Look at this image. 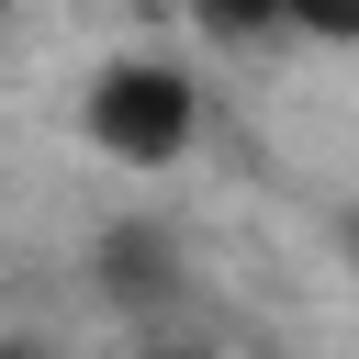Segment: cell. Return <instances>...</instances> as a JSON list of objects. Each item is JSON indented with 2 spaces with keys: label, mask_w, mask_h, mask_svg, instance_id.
Listing matches in <instances>:
<instances>
[{
  "label": "cell",
  "mask_w": 359,
  "mask_h": 359,
  "mask_svg": "<svg viewBox=\"0 0 359 359\" xmlns=\"http://www.w3.org/2000/svg\"><path fill=\"white\" fill-rule=\"evenodd\" d=\"M202 123H213L202 67L168 56V45H123V56H101L90 90H79V135H90V157L123 168V180H168V168H191Z\"/></svg>",
  "instance_id": "cell-1"
},
{
  "label": "cell",
  "mask_w": 359,
  "mask_h": 359,
  "mask_svg": "<svg viewBox=\"0 0 359 359\" xmlns=\"http://www.w3.org/2000/svg\"><path fill=\"white\" fill-rule=\"evenodd\" d=\"M90 292H101V314H123L135 337H168L180 303H191V236H180L168 213H112V224L90 236Z\"/></svg>",
  "instance_id": "cell-2"
},
{
  "label": "cell",
  "mask_w": 359,
  "mask_h": 359,
  "mask_svg": "<svg viewBox=\"0 0 359 359\" xmlns=\"http://www.w3.org/2000/svg\"><path fill=\"white\" fill-rule=\"evenodd\" d=\"M180 11H191L202 45H269V34H292V0H180Z\"/></svg>",
  "instance_id": "cell-3"
},
{
  "label": "cell",
  "mask_w": 359,
  "mask_h": 359,
  "mask_svg": "<svg viewBox=\"0 0 359 359\" xmlns=\"http://www.w3.org/2000/svg\"><path fill=\"white\" fill-rule=\"evenodd\" d=\"M292 34H303V45H337V56H359V0H292Z\"/></svg>",
  "instance_id": "cell-4"
},
{
  "label": "cell",
  "mask_w": 359,
  "mask_h": 359,
  "mask_svg": "<svg viewBox=\"0 0 359 359\" xmlns=\"http://www.w3.org/2000/svg\"><path fill=\"white\" fill-rule=\"evenodd\" d=\"M135 359H213V348H191V337H146Z\"/></svg>",
  "instance_id": "cell-5"
},
{
  "label": "cell",
  "mask_w": 359,
  "mask_h": 359,
  "mask_svg": "<svg viewBox=\"0 0 359 359\" xmlns=\"http://www.w3.org/2000/svg\"><path fill=\"white\" fill-rule=\"evenodd\" d=\"M0 359H45V348H22V337H0Z\"/></svg>",
  "instance_id": "cell-6"
}]
</instances>
